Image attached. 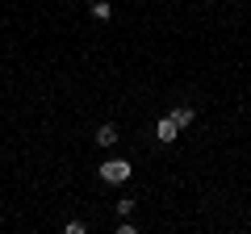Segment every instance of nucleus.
<instances>
[{
  "label": "nucleus",
  "mask_w": 251,
  "mask_h": 234,
  "mask_svg": "<svg viewBox=\"0 0 251 234\" xmlns=\"http://www.w3.org/2000/svg\"><path fill=\"white\" fill-rule=\"evenodd\" d=\"M176 134H180V126H176V117H159V121H155V138H159V142H176Z\"/></svg>",
  "instance_id": "f03ea898"
},
{
  "label": "nucleus",
  "mask_w": 251,
  "mask_h": 234,
  "mask_svg": "<svg viewBox=\"0 0 251 234\" xmlns=\"http://www.w3.org/2000/svg\"><path fill=\"white\" fill-rule=\"evenodd\" d=\"M92 17H97V21H109V17H113V4H109V0H92Z\"/></svg>",
  "instance_id": "39448f33"
},
{
  "label": "nucleus",
  "mask_w": 251,
  "mask_h": 234,
  "mask_svg": "<svg viewBox=\"0 0 251 234\" xmlns=\"http://www.w3.org/2000/svg\"><path fill=\"white\" fill-rule=\"evenodd\" d=\"M172 117H176L180 130H188L193 121H197V109H193V105H176V109H172Z\"/></svg>",
  "instance_id": "7ed1b4c3"
},
{
  "label": "nucleus",
  "mask_w": 251,
  "mask_h": 234,
  "mask_svg": "<svg viewBox=\"0 0 251 234\" xmlns=\"http://www.w3.org/2000/svg\"><path fill=\"white\" fill-rule=\"evenodd\" d=\"M134 205H138V201H130V197H122V201H117V217H130V213H134Z\"/></svg>",
  "instance_id": "423d86ee"
},
{
  "label": "nucleus",
  "mask_w": 251,
  "mask_h": 234,
  "mask_svg": "<svg viewBox=\"0 0 251 234\" xmlns=\"http://www.w3.org/2000/svg\"><path fill=\"white\" fill-rule=\"evenodd\" d=\"M92 142H100V146H113V142H117V126H113V121H105V126L97 130V138H92Z\"/></svg>",
  "instance_id": "20e7f679"
},
{
  "label": "nucleus",
  "mask_w": 251,
  "mask_h": 234,
  "mask_svg": "<svg viewBox=\"0 0 251 234\" xmlns=\"http://www.w3.org/2000/svg\"><path fill=\"white\" fill-rule=\"evenodd\" d=\"M134 230H138V226L130 222V217H122V222H117V234H134Z\"/></svg>",
  "instance_id": "0eeeda50"
},
{
  "label": "nucleus",
  "mask_w": 251,
  "mask_h": 234,
  "mask_svg": "<svg viewBox=\"0 0 251 234\" xmlns=\"http://www.w3.org/2000/svg\"><path fill=\"white\" fill-rule=\"evenodd\" d=\"M130 176H134V167H130L126 159H105L100 163V180L105 184H126Z\"/></svg>",
  "instance_id": "f257e3e1"
}]
</instances>
